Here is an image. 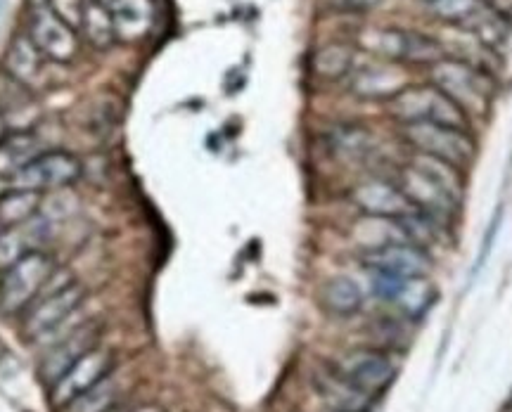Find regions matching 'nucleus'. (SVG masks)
<instances>
[{
    "label": "nucleus",
    "mask_w": 512,
    "mask_h": 412,
    "mask_svg": "<svg viewBox=\"0 0 512 412\" xmlns=\"http://www.w3.org/2000/svg\"><path fill=\"white\" fill-rule=\"evenodd\" d=\"M399 190L413 209L422 211L437 223H446L456 214L460 192H463L458 169L439 162V159L422 157V154L401 171Z\"/></svg>",
    "instance_id": "1"
},
{
    "label": "nucleus",
    "mask_w": 512,
    "mask_h": 412,
    "mask_svg": "<svg viewBox=\"0 0 512 412\" xmlns=\"http://www.w3.org/2000/svg\"><path fill=\"white\" fill-rule=\"evenodd\" d=\"M83 301H86V289L74 280L64 282V285L55 289H46L36 299V306L29 311L24 332H27L29 339L53 344L57 332L64 330V334H69L76 330V327L67 330V323L81 311Z\"/></svg>",
    "instance_id": "2"
},
{
    "label": "nucleus",
    "mask_w": 512,
    "mask_h": 412,
    "mask_svg": "<svg viewBox=\"0 0 512 412\" xmlns=\"http://www.w3.org/2000/svg\"><path fill=\"white\" fill-rule=\"evenodd\" d=\"M55 270L53 256H48L41 249L31 251L29 256H24L22 261L5 270L3 280H0V308H3V313H19L34 304L53 278Z\"/></svg>",
    "instance_id": "3"
},
{
    "label": "nucleus",
    "mask_w": 512,
    "mask_h": 412,
    "mask_svg": "<svg viewBox=\"0 0 512 412\" xmlns=\"http://www.w3.org/2000/svg\"><path fill=\"white\" fill-rule=\"evenodd\" d=\"M403 140L422 157L439 159L453 169H467L475 159V140L467 135V128L411 124L403 126Z\"/></svg>",
    "instance_id": "4"
},
{
    "label": "nucleus",
    "mask_w": 512,
    "mask_h": 412,
    "mask_svg": "<svg viewBox=\"0 0 512 412\" xmlns=\"http://www.w3.org/2000/svg\"><path fill=\"white\" fill-rule=\"evenodd\" d=\"M392 114L403 126L439 124L467 128V117L463 109L451 98H446L437 86L403 88L392 100Z\"/></svg>",
    "instance_id": "5"
},
{
    "label": "nucleus",
    "mask_w": 512,
    "mask_h": 412,
    "mask_svg": "<svg viewBox=\"0 0 512 412\" xmlns=\"http://www.w3.org/2000/svg\"><path fill=\"white\" fill-rule=\"evenodd\" d=\"M432 81L446 98H451L463 112H486L491 102V81L463 60H441L432 67Z\"/></svg>",
    "instance_id": "6"
},
{
    "label": "nucleus",
    "mask_w": 512,
    "mask_h": 412,
    "mask_svg": "<svg viewBox=\"0 0 512 412\" xmlns=\"http://www.w3.org/2000/svg\"><path fill=\"white\" fill-rule=\"evenodd\" d=\"M27 36L50 62L69 64L79 55V34L48 8L46 0L36 3L31 10Z\"/></svg>",
    "instance_id": "7"
},
{
    "label": "nucleus",
    "mask_w": 512,
    "mask_h": 412,
    "mask_svg": "<svg viewBox=\"0 0 512 412\" xmlns=\"http://www.w3.org/2000/svg\"><path fill=\"white\" fill-rule=\"evenodd\" d=\"M81 173L83 166L76 154L67 150H48L38 154L34 162L12 180V185L19 190H31L41 195V192L69 188L81 178Z\"/></svg>",
    "instance_id": "8"
},
{
    "label": "nucleus",
    "mask_w": 512,
    "mask_h": 412,
    "mask_svg": "<svg viewBox=\"0 0 512 412\" xmlns=\"http://www.w3.org/2000/svg\"><path fill=\"white\" fill-rule=\"evenodd\" d=\"M112 368V351L95 346L93 351H88L86 356L76 360L72 368L50 386V403H53V408L62 410L67 408V405H72L76 398L86 394L88 389H93V386L100 384L102 379L110 377Z\"/></svg>",
    "instance_id": "9"
},
{
    "label": "nucleus",
    "mask_w": 512,
    "mask_h": 412,
    "mask_svg": "<svg viewBox=\"0 0 512 412\" xmlns=\"http://www.w3.org/2000/svg\"><path fill=\"white\" fill-rule=\"evenodd\" d=\"M361 263L368 268V273H387L396 278H427L432 270L427 251L408 242H394L363 251Z\"/></svg>",
    "instance_id": "10"
},
{
    "label": "nucleus",
    "mask_w": 512,
    "mask_h": 412,
    "mask_svg": "<svg viewBox=\"0 0 512 412\" xmlns=\"http://www.w3.org/2000/svg\"><path fill=\"white\" fill-rule=\"evenodd\" d=\"M373 50L389 62H411V64H437L444 60V50L439 41L427 34H415V31L384 29L377 31Z\"/></svg>",
    "instance_id": "11"
},
{
    "label": "nucleus",
    "mask_w": 512,
    "mask_h": 412,
    "mask_svg": "<svg viewBox=\"0 0 512 412\" xmlns=\"http://www.w3.org/2000/svg\"><path fill=\"white\" fill-rule=\"evenodd\" d=\"M339 372L368 396L384 394L396 379V365L382 351L373 349L349 353L339 365Z\"/></svg>",
    "instance_id": "12"
},
{
    "label": "nucleus",
    "mask_w": 512,
    "mask_h": 412,
    "mask_svg": "<svg viewBox=\"0 0 512 412\" xmlns=\"http://www.w3.org/2000/svg\"><path fill=\"white\" fill-rule=\"evenodd\" d=\"M100 339V327L95 323L79 325L74 332H69L67 337L55 341V346L46 353L41 363V377L43 382L53 386L64 372H67L76 360L86 356L88 351H93L98 346Z\"/></svg>",
    "instance_id": "13"
},
{
    "label": "nucleus",
    "mask_w": 512,
    "mask_h": 412,
    "mask_svg": "<svg viewBox=\"0 0 512 412\" xmlns=\"http://www.w3.org/2000/svg\"><path fill=\"white\" fill-rule=\"evenodd\" d=\"M351 202L361 214L370 218H401L413 209L408 199L403 197L399 185H392L389 180L370 178L358 183L351 190Z\"/></svg>",
    "instance_id": "14"
},
{
    "label": "nucleus",
    "mask_w": 512,
    "mask_h": 412,
    "mask_svg": "<svg viewBox=\"0 0 512 412\" xmlns=\"http://www.w3.org/2000/svg\"><path fill=\"white\" fill-rule=\"evenodd\" d=\"M112 24L117 41L140 43L155 27V3L152 0H112Z\"/></svg>",
    "instance_id": "15"
},
{
    "label": "nucleus",
    "mask_w": 512,
    "mask_h": 412,
    "mask_svg": "<svg viewBox=\"0 0 512 412\" xmlns=\"http://www.w3.org/2000/svg\"><path fill=\"white\" fill-rule=\"evenodd\" d=\"M48 237V221L41 216H34L31 221L17 225V228L0 230V270H8L29 256L31 251H38Z\"/></svg>",
    "instance_id": "16"
},
{
    "label": "nucleus",
    "mask_w": 512,
    "mask_h": 412,
    "mask_svg": "<svg viewBox=\"0 0 512 412\" xmlns=\"http://www.w3.org/2000/svg\"><path fill=\"white\" fill-rule=\"evenodd\" d=\"M316 391L328 403V408L335 410H347V412H368L373 396H368L366 391L358 389L356 384H351L342 372L337 370H325L318 372L316 379Z\"/></svg>",
    "instance_id": "17"
},
{
    "label": "nucleus",
    "mask_w": 512,
    "mask_h": 412,
    "mask_svg": "<svg viewBox=\"0 0 512 412\" xmlns=\"http://www.w3.org/2000/svg\"><path fill=\"white\" fill-rule=\"evenodd\" d=\"M43 64L46 57L36 48L29 36L19 34L10 41L8 53H5V74L31 88L43 76Z\"/></svg>",
    "instance_id": "18"
},
{
    "label": "nucleus",
    "mask_w": 512,
    "mask_h": 412,
    "mask_svg": "<svg viewBox=\"0 0 512 412\" xmlns=\"http://www.w3.org/2000/svg\"><path fill=\"white\" fill-rule=\"evenodd\" d=\"M41 140L31 131H12L0 140V178L15 180L41 154Z\"/></svg>",
    "instance_id": "19"
},
{
    "label": "nucleus",
    "mask_w": 512,
    "mask_h": 412,
    "mask_svg": "<svg viewBox=\"0 0 512 412\" xmlns=\"http://www.w3.org/2000/svg\"><path fill=\"white\" fill-rule=\"evenodd\" d=\"M403 79L392 64H370L351 79V90L366 100H394L401 93Z\"/></svg>",
    "instance_id": "20"
},
{
    "label": "nucleus",
    "mask_w": 512,
    "mask_h": 412,
    "mask_svg": "<svg viewBox=\"0 0 512 412\" xmlns=\"http://www.w3.org/2000/svg\"><path fill=\"white\" fill-rule=\"evenodd\" d=\"M437 296V289L427 278H399L389 304L399 308L408 320H420L434 306Z\"/></svg>",
    "instance_id": "21"
},
{
    "label": "nucleus",
    "mask_w": 512,
    "mask_h": 412,
    "mask_svg": "<svg viewBox=\"0 0 512 412\" xmlns=\"http://www.w3.org/2000/svg\"><path fill=\"white\" fill-rule=\"evenodd\" d=\"M320 306L335 318H351L363 308V292L347 275H339L320 289Z\"/></svg>",
    "instance_id": "22"
},
{
    "label": "nucleus",
    "mask_w": 512,
    "mask_h": 412,
    "mask_svg": "<svg viewBox=\"0 0 512 412\" xmlns=\"http://www.w3.org/2000/svg\"><path fill=\"white\" fill-rule=\"evenodd\" d=\"M79 31L95 50L110 48V45L117 41L110 5L98 3V0H86V5H83V17H81Z\"/></svg>",
    "instance_id": "23"
},
{
    "label": "nucleus",
    "mask_w": 512,
    "mask_h": 412,
    "mask_svg": "<svg viewBox=\"0 0 512 412\" xmlns=\"http://www.w3.org/2000/svg\"><path fill=\"white\" fill-rule=\"evenodd\" d=\"M418 5L432 17H437L439 22L453 24L465 31L486 8L484 0H418Z\"/></svg>",
    "instance_id": "24"
},
{
    "label": "nucleus",
    "mask_w": 512,
    "mask_h": 412,
    "mask_svg": "<svg viewBox=\"0 0 512 412\" xmlns=\"http://www.w3.org/2000/svg\"><path fill=\"white\" fill-rule=\"evenodd\" d=\"M41 195L31 190L12 188L5 195H0V230L17 228V225L31 221L38 216Z\"/></svg>",
    "instance_id": "25"
},
{
    "label": "nucleus",
    "mask_w": 512,
    "mask_h": 412,
    "mask_svg": "<svg viewBox=\"0 0 512 412\" xmlns=\"http://www.w3.org/2000/svg\"><path fill=\"white\" fill-rule=\"evenodd\" d=\"M330 147L344 162H363L373 152V138L361 126H339L330 135Z\"/></svg>",
    "instance_id": "26"
},
{
    "label": "nucleus",
    "mask_w": 512,
    "mask_h": 412,
    "mask_svg": "<svg viewBox=\"0 0 512 412\" xmlns=\"http://www.w3.org/2000/svg\"><path fill=\"white\" fill-rule=\"evenodd\" d=\"M354 69V50L344 43H330L323 45L316 55H313V72L320 79H342V76L351 74Z\"/></svg>",
    "instance_id": "27"
},
{
    "label": "nucleus",
    "mask_w": 512,
    "mask_h": 412,
    "mask_svg": "<svg viewBox=\"0 0 512 412\" xmlns=\"http://www.w3.org/2000/svg\"><path fill=\"white\" fill-rule=\"evenodd\" d=\"M117 398V379L110 375L102 379L100 384H95L93 389H88L86 394L76 398L72 405H67V412H112L114 405H117Z\"/></svg>",
    "instance_id": "28"
},
{
    "label": "nucleus",
    "mask_w": 512,
    "mask_h": 412,
    "mask_svg": "<svg viewBox=\"0 0 512 412\" xmlns=\"http://www.w3.org/2000/svg\"><path fill=\"white\" fill-rule=\"evenodd\" d=\"M46 3H48V8L62 19V22H67L69 27L79 31L81 17H83V5H86V0H46Z\"/></svg>",
    "instance_id": "29"
},
{
    "label": "nucleus",
    "mask_w": 512,
    "mask_h": 412,
    "mask_svg": "<svg viewBox=\"0 0 512 412\" xmlns=\"http://www.w3.org/2000/svg\"><path fill=\"white\" fill-rule=\"evenodd\" d=\"M342 3L351 10H368V8H375V5L384 3V0H342Z\"/></svg>",
    "instance_id": "30"
},
{
    "label": "nucleus",
    "mask_w": 512,
    "mask_h": 412,
    "mask_svg": "<svg viewBox=\"0 0 512 412\" xmlns=\"http://www.w3.org/2000/svg\"><path fill=\"white\" fill-rule=\"evenodd\" d=\"M133 412H166L162 405H157V403H145V405H140V408H136Z\"/></svg>",
    "instance_id": "31"
},
{
    "label": "nucleus",
    "mask_w": 512,
    "mask_h": 412,
    "mask_svg": "<svg viewBox=\"0 0 512 412\" xmlns=\"http://www.w3.org/2000/svg\"><path fill=\"white\" fill-rule=\"evenodd\" d=\"M484 3H486V5H491V8H496V10L505 12V10H503V5H505V3H510V0H484Z\"/></svg>",
    "instance_id": "32"
},
{
    "label": "nucleus",
    "mask_w": 512,
    "mask_h": 412,
    "mask_svg": "<svg viewBox=\"0 0 512 412\" xmlns=\"http://www.w3.org/2000/svg\"><path fill=\"white\" fill-rule=\"evenodd\" d=\"M323 412H347V410H335V408H328V410H323Z\"/></svg>",
    "instance_id": "33"
},
{
    "label": "nucleus",
    "mask_w": 512,
    "mask_h": 412,
    "mask_svg": "<svg viewBox=\"0 0 512 412\" xmlns=\"http://www.w3.org/2000/svg\"><path fill=\"white\" fill-rule=\"evenodd\" d=\"M98 3H105V5H110V3H112V0H98Z\"/></svg>",
    "instance_id": "34"
}]
</instances>
